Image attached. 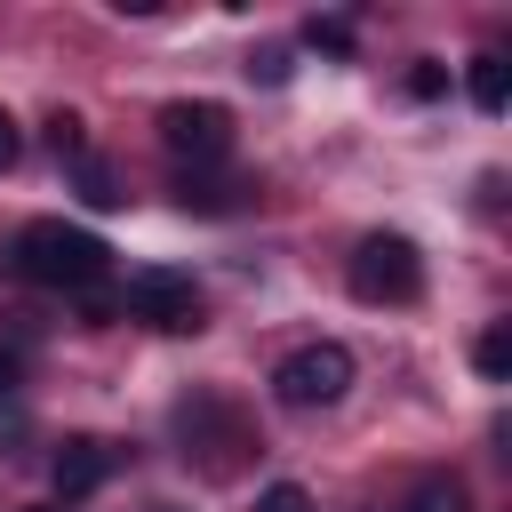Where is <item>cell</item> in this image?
Masks as SVG:
<instances>
[{"label":"cell","mask_w":512,"mask_h":512,"mask_svg":"<svg viewBox=\"0 0 512 512\" xmlns=\"http://www.w3.org/2000/svg\"><path fill=\"white\" fill-rule=\"evenodd\" d=\"M80 200H88V208H120L128 192L112 184V168H104V160H80Z\"/></svg>","instance_id":"7c38bea8"},{"label":"cell","mask_w":512,"mask_h":512,"mask_svg":"<svg viewBox=\"0 0 512 512\" xmlns=\"http://www.w3.org/2000/svg\"><path fill=\"white\" fill-rule=\"evenodd\" d=\"M304 40H312V48H328V56H344V48H352V16H312V24H304Z\"/></svg>","instance_id":"4fadbf2b"},{"label":"cell","mask_w":512,"mask_h":512,"mask_svg":"<svg viewBox=\"0 0 512 512\" xmlns=\"http://www.w3.org/2000/svg\"><path fill=\"white\" fill-rule=\"evenodd\" d=\"M8 272L32 280V288H56V296H88L104 272H112V248L64 216H32L16 240H8Z\"/></svg>","instance_id":"6da1fadb"},{"label":"cell","mask_w":512,"mask_h":512,"mask_svg":"<svg viewBox=\"0 0 512 512\" xmlns=\"http://www.w3.org/2000/svg\"><path fill=\"white\" fill-rule=\"evenodd\" d=\"M176 200H184V208H200V216H232V208L248 200V184H224V176H184V184H176Z\"/></svg>","instance_id":"9c48e42d"},{"label":"cell","mask_w":512,"mask_h":512,"mask_svg":"<svg viewBox=\"0 0 512 512\" xmlns=\"http://www.w3.org/2000/svg\"><path fill=\"white\" fill-rule=\"evenodd\" d=\"M112 464H120V456H112L104 440H64V448H56V464H48V480H56V496H64V504H80V496H96V488L112 480Z\"/></svg>","instance_id":"52a82bcc"},{"label":"cell","mask_w":512,"mask_h":512,"mask_svg":"<svg viewBox=\"0 0 512 512\" xmlns=\"http://www.w3.org/2000/svg\"><path fill=\"white\" fill-rule=\"evenodd\" d=\"M16 152H24V136H16V120L0 112V168H16Z\"/></svg>","instance_id":"ac0fdd59"},{"label":"cell","mask_w":512,"mask_h":512,"mask_svg":"<svg viewBox=\"0 0 512 512\" xmlns=\"http://www.w3.org/2000/svg\"><path fill=\"white\" fill-rule=\"evenodd\" d=\"M176 440H184V456H192L208 480H232V472L248 464V448H264V440H256V424H248L232 400H216V392L176 400Z\"/></svg>","instance_id":"7a4b0ae2"},{"label":"cell","mask_w":512,"mask_h":512,"mask_svg":"<svg viewBox=\"0 0 512 512\" xmlns=\"http://www.w3.org/2000/svg\"><path fill=\"white\" fill-rule=\"evenodd\" d=\"M272 392H280L288 408H328V400L352 392V352H344V344H296V352L272 368Z\"/></svg>","instance_id":"277c9868"},{"label":"cell","mask_w":512,"mask_h":512,"mask_svg":"<svg viewBox=\"0 0 512 512\" xmlns=\"http://www.w3.org/2000/svg\"><path fill=\"white\" fill-rule=\"evenodd\" d=\"M24 432H32L24 400H16V392H0V448H24Z\"/></svg>","instance_id":"5bb4252c"},{"label":"cell","mask_w":512,"mask_h":512,"mask_svg":"<svg viewBox=\"0 0 512 512\" xmlns=\"http://www.w3.org/2000/svg\"><path fill=\"white\" fill-rule=\"evenodd\" d=\"M344 280H352L360 304H416L424 296V256H416L408 232H368L352 248V272Z\"/></svg>","instance_id":"3957f363"},{"label":"cell","mask_w":512,"mask_h":512,"mask_svg":"<svg viewBox=\"0 0 512 512\" xmlns=\"http://www.w3.org/2000/svg\"><path fill=\"white\" fill-rule=\"evenodd\" d=\"M120 304L136 312V320H152V328H200V288L184 280V272H128V288H120Z\"/></svg>","instance_id":"8992f818"},{"label":"cell","mask_w":512,"mask_h":512,"mask_svg":"<svg viewBox=\"0 0 512 512\" xmlns=\"http://www.w3.org/2000/svg\"><path fill=\"white\" fill-rule=\"evenodd\" d=\"M256 512H312V496H304L296 480H272V488L256 496Z\"/></svg>","instance_id":"9a60e30c"},{"label":"cell","mask_w":512,"mask_h":512,"mask_svg":"<svg viewBox=\"0 0 512 512\" xmlns=\"http://www.w3.org/2000/svg\"><path fill=\"white\" fill-rule=\"evenodd\" d=\"M472 368H480L488 384H504V376H512V328H504V320H488V328L472 336Z\"/></svg>","instance_id":"30bf717a"},{"label":"cell","mask_w":512,"mask_h":512,"mask_svg":"<svg viewBox=\"0 0 512 512\" xmlns=\"http://www.w3.org/2000/svg\"><path fill=\"white\" fill-rule=\"evenodd\" d=\"M160 144L176 160H192V176H200V168H216L232 152V112L224 104H168L160 112Z\"/></svg>","instance_id":"5b68a950"},{"label":"cell","mask_w":512,"mask_h":512,"mask_svg":"<svg viewBox=\"0 0 512 512\" xmlns=\"http://www.w3.org/2000/svg\"><path fill=\"white\" fill-rule=\"evenodd\" d=\"M464 88H472V104H480V112H504V104H512L504 56H472V80H464Z\"/></svg>","instance_id":"8fae6325"},{"label":"cell","mask_w":512,"mask_h":512,"mask_svg":"<svg viewBox=\"0 0 512 512\" xmlns=\"http://www.w3.org/2000/svg\"><path fill=\"white\" fill-rule=\"evenodd\" d=\"M400 512H472V496H464L456 472H424V480L400 496Z\"/></svg>","instance_id":"ba28073f"},{"label":"cell","mask_w":512,"mask_h":512,"mask_svg":"<svg viewBox=\"0 0 512 512\" xmlns=\"http://www.w3.org/2000/svg\"><path fill=\"white\" fill-rule=\"evenodd\" d=\"M32 512H56V504H32Z\"/></svg>","instance_id":"d6986e66"},{"label":"cell","mask_w":512,"mask_h":512,"mask_svg":"<svg viewBox=\"0 0 512 512\" xmlns=\"http://www.w3.org/2000/svg\"><path fill=\"white\" fill-rule=\"evenodd\" d=\"M440 88H448L440 64H416V72H408V96H440Z\"/></svg>","instance_id":"2e32d148"},{"label":"cell","mask_w":512,"mask_h":512,"mask_svg":"<svg viewBox=\"0 0 512 512\" xmlns=\"http://www.w3.org/2000/svg\"><path fill=\"white\" fill-rule=\"evenodd\" d=\"M248 72H256V80H288V56H280V48H264V56L248 64Z\"/></svg>","instance_id":"e0dca14e"}]
</instances>
